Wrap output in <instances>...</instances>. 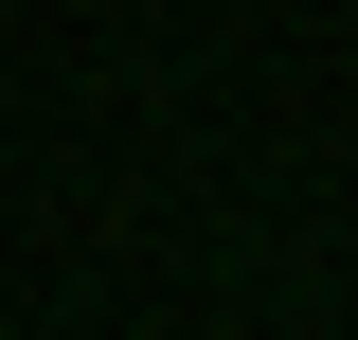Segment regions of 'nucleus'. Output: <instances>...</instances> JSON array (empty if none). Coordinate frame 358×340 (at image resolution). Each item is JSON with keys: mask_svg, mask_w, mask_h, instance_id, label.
Wrapping results in <instances>:
<instances>
[]
</instances>
